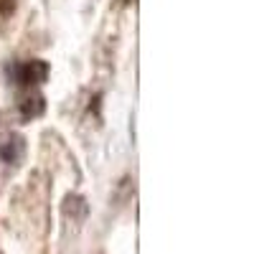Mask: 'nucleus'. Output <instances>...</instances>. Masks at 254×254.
<instances>
[{
  "label": "nucleus",
  "instance_id": "f257e3e1",
  "mask_svg": "<svg viewBox=\"0 0 254 254\" xmlns=\"http://www.w3.org/2000/svg\"><path fill=\"white\" fill-rule=\"evenodd\" d=\"M8 76L18 84V87H33V84H44L49 76V64L41 59H31V61H20L8 66Z\"/></svg>",
  "mask_w": 254,
  "mask_h": 254
},
{
  "label": "nucleus",
  "instance_id": "f03ea898",
  "mask_svg": "<svg viewBox=\"0 0 254 254\" xmlns=\"http://www.w3.org/2000/svg\"><path fill=\"white\" fill-rule=\"evenodd\" d=\"M26 155V140L20 135H10L5 142H0V160L8 163V165H15L20 163Z\"/></svg>",
  "mask_w": 254,
  "mask_h": 254
},
{
  "label": "nucleus",
  "instance_id": "7ed1b4c3",
  "mask_svg": "<svg viewBox=\"0 0 254 254\" xmlns=\"http://www.w3.org/2000/svg\"><path fill=\"white\" fill-rule=\"evenodd\" d=\"M46 110V102L41 94H33V97H26L23 102H20V115H23V120H33L38 115H44Z\"/></svg>",
  "mask_w": 254,
  "mask_h": 254
},
{
  "label": "nucleus",
  "instance_id": "20e7f679",
  "mask_svg": "<svg viewBox=\"0 0 254 254\" xmlns=\"http://www.w3.org/2000/svg\"><path fill=\"white\" fill-rule=\"evenodd\" d=\"M64 211H66V216H71V219L79 221L84 214H87V203H84L81 196H69V198H66V206H64Z\"/></svg>",
  "mask_w": 254,
  "mask_h": 254
},
{
  "label": "nucleus",
  "instance_id": "39448f33",
  "mask_svg": "<svg viewBox=\"0 0 254 254\" xmlns=\"http://www.w3.org/2000/svg\"><path fill=\"white\" fill-rule=\"evenodd\" d=\"M15 8V0H0V15H8Z\"/></svg>",
  "mask_w": 254,
  "mask_h": 254
}]
</instances>
